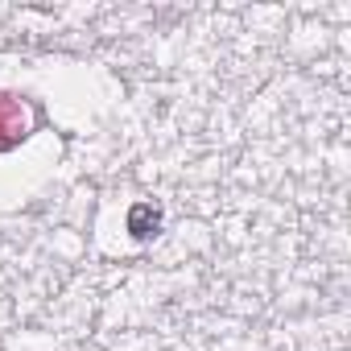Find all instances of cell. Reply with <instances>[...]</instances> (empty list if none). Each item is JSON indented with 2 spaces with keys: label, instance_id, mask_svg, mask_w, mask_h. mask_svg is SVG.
<instances>
[{
  "label": "cell",
  "instance_id": "6da1fadb",
  "mask_svg": "<svg viewBox=\"0 0 351 351\" xmlns=\"http://www.w3.org/2000/svg\"><path fill=\"white\" fill-rule=\"evenodd\" d=\"M34 128V112L17 99V95H5L0 91V153L17 149Z\"/></svg>",
  "mask_w": 351,
  "mask_h": 351
},
{
  "label": "cell",
  "instance_id": "7a4b0ae2",
  "mask_svg": "<svg viewBox=\"0 0 351 351\" xmlns=\"http://www.w3.org/2000/svg\"><path fill=\"white\" fill-rule=\"evenodd\" d=\"M161 207L157 203H132L128 207V236L132 240H153L161 232Z\"/></svg>",
  "mask_w": 351,
  "mask_h": 351
}]
</instances>
